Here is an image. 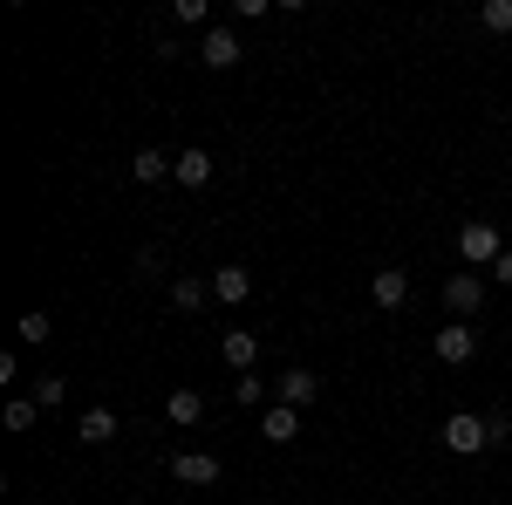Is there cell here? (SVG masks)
<instances>
[{
	"label": "cell",
	"instance_id": "obj_15",
	"mask_svg": "<svg viewBox=\"0 0 512 505\" xmlns=\"http://www.w3.org/2000/svg\"><path fill=\"white\" fill-rule=\"evenodd\" d=\"M205 294H212V280H198V273H178V280H171V308L178 314L205 308Z\"/></svg>",
	"mask_w": 512,
	"mask_h": 505
},
{
	"label": "cell",
	"instance_id": "obj_10",
	"mask_svg": "<svg viewBox=\"0 0 512 505\" xmlns=\"http://www.w3.org/2000/svg\"><path fill=\"white\" fill-rule=\"evenodd\" d=\"M76 437L89 444V451H96V444H110V437H117V410H110V403H89V410L76 417Z\"/></svg>",
	"mask_w": 512,
	"mask_h": 505
},
{
	"label": "cell",
	"instance_id": "obj_1",
	"mask_svg": "<svg viewBox=\"0 0 512 505\" xmlns=\"http://www.w3.org/2000/svg\"><path fill=\"white\" fill-rule=\"evenodd\" d=\"M458 253H465L472 273H492V260L506 253V233H499L492 219H465V226H458Z\"/></svg>",
	"mask_w": 512,
	"mask_h": 505
},
{
	"label": "cell",
	"instance_id": "obj_20",
	"mask_svg": "<svg viewBox=\"0 0 512 505\" xmlns=\"http://www.w3.org/2000/svg\"><path fill=\"white\" fill-rule=\"evenodd\" d=\"M35 417H41V403H35V396H14L0 424H7V430H35Z\"/></svg>",
	"mask_w": 512,
	"mask_h": 505
},
{
	"label": "cell",
	"instance_id": "obj_18",
	"mask_svg": "<svg viewBox=\"0 0 512 505\" xmlns=\"http://www.w3.org/2000/svg\"><path fill=\"white\" fill-rule=\"evenodd\" d=\"M48 335H55V321H48V314H21V321H14V342H21V349H41Z\"/></svg>",
	"mask_w": 512,
	"mask_h": 505
},
{
	"label": "cell",
	"instance_id": "obj_9",
	"mask_svg": "<svg viewBox=\"0 0 512 505\" xmlns=\"http://www.w3.org/2000/svg\"><path fill=\"white\" fill-rule=\"evenodd\" d=\"M239 55H246V48H239L233 28H205V41H198V62H205V69H233Z\"/></svg>",
	"mask_w": 512,
	"mask_h": 505
},
{
	"label": "cell",
	"instance_id": "obj_23",
	"mask_svg": "<svg viewBox=\"0 0 512 505\" xmlns=\"http://www.w3.org/2000/svg\"><path fill=\"white\" fill-rule=\"evenodd\" d=\"M485 430H492V451H499V444H512V417H506V410H492V417H485Z\"/></svg>",
	"mask_w": 512,
	"mask_h": 505
},
{
	"label": "cell",
	"instance_id": "obj_11",
	"mask_svg": "<svg viewBox=\"0 0 512 505\" xmlns=\"http://www.w3.org/2000/svg\"><path fill=\"white\" fill-rule=\"evenodd\" d=\"M212 171H219V164H212L205 151H178V164H171V185H185V192H205V185H212Z\"/></svg>",
	"mask_w": 512,
	"mask_h": 505
},
{
	"label": "cell",
	"instance_id": "obj_21",
	"mask_svg": "<svg viewBox=\"0 0 512 505\" xmlns=\"http://www.w3.org/2000/svg\"><path fill=\"white\" fill-rule=\"evenodd\" d=\"M171 21H178V28H212V7H205V0H178Z\"/></svg>",
	"mask_w": 512,
	"mask_h": 505
},
{
	"label": "cell",
	"instance_id": "obj_25",
	"mask_svg": "<svg viewBox=\"0 0 512 505\" xmlns=\"http://www.w3.org/2000/svg\"><path fill=\"white\" fill-rule=\"evenodd\" d=\"M130 505H144V499H130Z\"/></svg>",
	"mask_w": 512,
	"mask_h": 505
},
{
	"label": "cell",
	"instance_id": "obj_8",
	"mask_svg": "<svg viewBox=\"0 0 512 505\" xmlns=\"http://www.w3.org/2000/svg\"><path fill=\"white\" fill-rule=\"evenodd\" d=\"M219 355H226L233 376H253V362H260V335H253V328H226V335H219Z\"/></svg>",
	"mask_w": 512,
	"mask_h": 505
},
{
	"label": "cell",
	"instance_id": "obj_7",
	"mask_svg": "<svg viewBox=\"0 0 512 505\" xmlns=\"http://www.w3.org/2000/svg\"><path fill=\"white\" fill-rule=\"evenodd\" d=\"M369 301H376L383 314H396L403 301H410V273H403V267H376V273H369Z\"/></svg>",
	"mask_w": 512,
	"mask_h": 505
},
{
	"label": "cell",
	"instance_id": "obj_13",
	"mask_svg": "<svg viewBox=\"0 0 512 505\" xmlns=\"http://www.w3.org/2000/svg\"><path fill=\"white\" fill-rule=\"evenodd\" d=\"M260 437H267V444H294V437H301V410L267 403V410H260Z\"/></svg>",
	"mask_w": 512,
	"mask_h": 505
},
{
	"label": "cell",
	"instance_id": "obj_5",
	"mask_svg": "<svg viewBox=\"0 0 512 505\" xmlns=\"http://www.w3.org/2000/svg\"><path fill=\"white\" fill-rule=\"evenodd\" d=\"M274 396L287 403V410H315V403H321V376H315V369H280Z\"/></svg>",
	"mask_w": 512,
	"mask_h": 505
},
{
	"label": "cell",
	"instance_id": "obj_22",
	"mask_svg": "<svg viewBox=\"0 0 512 505\" xmlns=\"http://www.w3.org/2000/svg\"><path fill=\"white\" fill-rule=\"evenodd\" d=\"M35 403H41V410H62V403H69V383H62V376H41V383H35Z\"/></svg>",
	"mask_w": 512,
	"mask_h": 505
},
{
	"label": "cell",
	"instance_id": "obj_3",
	"mask_svg": "<svg viewBox=\"0 0 512 505\" xmlns=\"http://www.w3.org/2000/svg\"><path fill=\"white\" fill-rule=\"evenodd\" d=\"M444 451H458V458H478V451H492V430H485V417H472V410H458V417H444Z\"/></svg>",
	"mask_w": 512,
	"mask_h": 505
},
{
	"label": "cell",
	"instance_id": "obj_16",
	"mask_svg": "<svg viewBox=\"0 0 512 505\" xmlns=\"http://www.w3.org/2000/svg\"><path fill=\"white\" fill-rule=\"evenodd\" d=\"M164 417H171L178 430H192L198 417H205V396H198V389H171V403H164Z\"/></svg>",
	"mask_w": 512,
	"mask_h": 505
},
{
	"label": "cell",
	"instance_id": "obj_4",
	"mask_svg": "<svg viewBox=\"0 0 512 505\" xmlns=\"http://www.w3.org/2000/svg\"><path fill=\"white\" fill-rule=\"evenodd\" d=\"M485 273H451L444 280V308H451V321H478V308H485Z\"/></svg>",
	"mask_w": 512,
	"mask_h": 505
},
{
	"label": "cell",
	"instance_id": "obj_12",
	"mask_svg": "<svg viewBox=\"0 0 512 505\" xmlns=\"http://www.w3.org/2000/svg\"><path fill=\"white\" fill-rule=\"evenodd\" d=\"M246 294H253V267H219L212 273V301H226V308H239V301H246Z\"/></svg>",
	"mask_w": 512,
	"mask_h": 505
},
{
	"label": "cell",
	"instance_id": "obj_14",
	"mask_svg": "<svg viewBox=\"0 0 512 505\" xmlns=\"http://www.w3.org/2000/svg\"><path fill=\"white\" fill-rule=\"evenodd\" d=\"M171 164H178L171 151H158V144H144V151L130 157V178H137V185H164V178H171Z\"/></svg>",
	"mask_w": 512,
	"mask_h": 505
},
{
	"label": "cell",
	"instance_id": "obj_2",
	"mask_svg": "<svg viewBox=\"0 0 512 505\" xmlns=\"http://www.w3.org/2000/svg\"><path fill=\"white\" fill-rule=\"evenodd\" d=\"M431 355L444 362V369H465V362L478 355V321H444V328L431 335Z\"/></svg>",
	"mask_w": 512,
	"mask_h": 505
},
{
	"label": "cell",
	"instance_id": "obj_19",
	"mask_svg": "<svg viewBox=\"0 0 512 505\" xmlns=\"http://www.w3.org/2000/svg\"><path fill=\"white\" fill-rule=\"evenodd\" d=\"M478 28L485 35H512V0H478Z\"/></svg>",
	"mask_w": 512,
	"mask_h": 505
},
{
	"label": "cell",
	"instance_id": "obj_24",
	"mask_svg": "<svg viewBox=\"0 0 512 505\" xmlns=\"http://www.w3.org/2000/svg\"><path fill=\"white\" fill-rule=\"evenodd\" d=\"M485 280H492V287H512V246L492 260V273H485Z\"/></svg>",
	"mask_w": 512,
	"mask_h": 505
},
{
	"label": "cell",
	"instance_id": "obj_6",
	"mask_svg": "<svg viewBox=\"0 0 512 505\" xmlns=\"http://www.w3.org/2000/svg\"><path fill=\"white\" fill-rule=\"evenodd\" d=\"M219 458H212V451H178V458H171V478H178V485H198V492H212V485H219Z\"/></svg>",
	"mask_w": 512,
	"mask_h": 505
},
{
	"label": "cell",
	"instance_id": "obj_17",
	"mask_svg": "<svg viewBox=\"0 0 512 505\" xmlns=\"http://www.w3.org/2000/svg\"><path fill=\"white\" fill-rule=\"evenodd\" d=\"M267 389L274 383H260V369H253V376H233V403L239 410H267Z\"/></svg>",
	"mask_w": 512,
	"mask_h": 505
}]
</instances>
